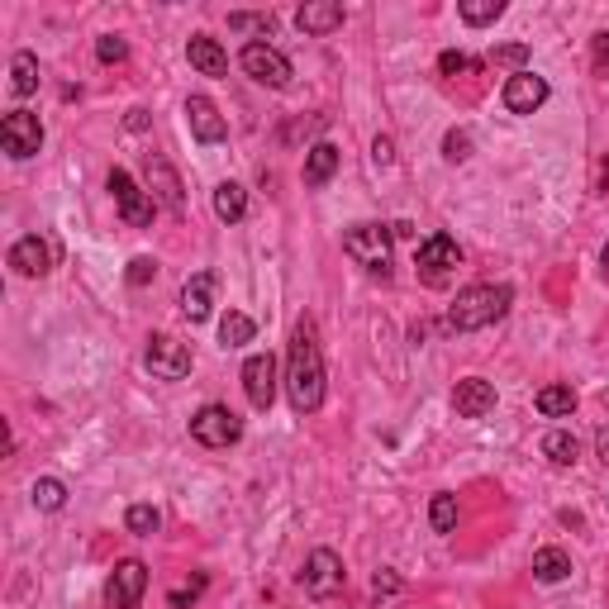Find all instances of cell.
<instances>
[{
	"mask_svg": "<svg viewBox=\"0 0 609 609\" xmlns=\"http://www.w3.org/2000/svg\"><path fill=\"white\" fill-rule=\"evenodd\" d=\"M286 391L300 414H315L324 405V353H319L315 324L300 319L291 334V353H286Z\"/></svg>",
	"mask_w": 609,
	"mask_h": 609,
	"instance_id": "cell-1",
	"label": "cell"
},
{
	"mask_svg": "<svg viewBox=\"0 0 609 609\" xmlns=\"http://www.w3.org/2000/svg\"><path fill=\"white\" fill-rule=\"evenodd\" d=\"M510 300H514L510 286H491V281L467 286V291H457V300L448 305L443 329H448V334H476V329H491L495 319H505Z\"/></svg>",
	"mask_w": 609,
	"mask_h": 609,
	"instance_id": "cell-2",
	"label": "cell"
},
{
	"mask_svg": "<svg viewBox=\"0 0 609 609\" xmlns=\"http://www.w3.org/2000/svg\"><path fill=\"white\" fill-rule=\"evenodd\" d=\"M391 224H357V229H348V238H343V253L353 257L362 272L372 276H386L391 272Z\"/></svg>",
	"mask_w": 609,
	"mask_h": 609,
	"instance_id": "cell-3",
	"label": "cell"
},
{
	"mask_svg": "<svg viewBox=\"0 0 609 609\" xmlns=\"http://www.w3.org/2000/svg\"><path fill=\"white\" fill-rule=\"evenodd\" d=\"M238 62H243V72H248L257 86H267V91H286L295 77L291 58H286L281 48H272V43H243Z\"/></svg>",
	"mask_w": 609,
	"mask_h": 609,
	"instance_id": "cell-4",
	"label": "cell"
},
{
	"mask_svg": "<svg viewBox=\"0 0 609 609\" xmlns=\"http://www.w3.org/2000/svg\"><path fill=\"white\" fill-rule=\"evenodd\" d=\"M191 438L200 448H229L243 438V419H238L229 405H200L191 414Z\"/></svg>",
	"mask_w": 609,
	"mask_h": 609,
	"instance_id": "cell-5",
	"label": "cell"
},
{
	"mask_svg": "<svg viewBox=\"0 0 609 609\" xmlns=\"http://www.w3.org/2000/svg\"><path fill=\"white\" fill-rule=\"evenodd\" d=\"M0 148H5L15 162L39 158V148H43L39 115H29V110H10V115L0 119Z\"/></svg>",
	"mask_w": 609,
	"mask_h": 609,
	"instance_id": "cell-6",
	"label": "cell"
},
{
	"mask_svg": "<svg viewBox=\"0 0 609 609\" xmlns=\"http://www.w3.org/2000/svg\"><path fill=\"white\" fill-rule=\"evenodd\" d=\"M143 362H148V372L158 376V381H181V376H191V348L172 334H153L148 338V348H143Z\"/></svg>",
	"mask_w": 609,
	"mask_h": 609,
	"instance_id": "cell-7",
	"label": "cell"
},
{
	"mask_svg": "<svg viewBox=\"0 0 609 609\" xmlns=\"http://www.w3.org/2000/svg\"><path fill=\"white\" fill-rule=\"evenodd\" d=\"M110 196H115V205H119V219L129 224V229H148L153 224V196L138 186L124 167H115L110 172Z\"/></svg>",
	"mask_w": 609,
	"mask_h": 609,
	"instance_id": "cell-8",
	"label": "cell"
},
{
	"mask_svg": "<svg viewBox=\"0 0 609 609\" xmlns=\"http://www.w3.org/2000/svg\"><path fill=\"white\" fill-rule=\"evenodd\" d=\"M300 586L305 595H315V600H329L343 590V562H338L334 548H315L305 557V571H300Z\"/></svg>",
	"mask_w": 609,
	"mask_h": 609,
	"instance_id": "cell-9",
	"label": "cell"
},
{
	"mask_svg": "<svg viewBox=\"0 0 609 609\" xmlns=\"http://www.w3.org/2000/svg\"><path fill=\"white\" fill-rule=\"evenodd\" d=\"M457 262H462V248H457V238H448V234H429L419 243V257H414V267H419V276H424L429 286H443Z\"/></svg>",
	"mask_w": 609,
	"mask_h": 609,
	"instance_id": "cell-10",
	"label": "cell"
},
{
	"mask_svg": "<svg viewBox=\"0 0 609 609\" xmlns=\"http://www.w3.org/2000/svg\"><path fill=\"white\" fill-rule=\"evenodd\" d=\"M143 177H148V196L162 200L172 215H181V210H186V186H181L177 167L162 158V153H148V158H143Z\"/></svg>",
	"mask_w": 609,
	"mask_h": 609,
	"instance_id": "cell-11",
	"label": "cell"
},
{
	"mask_svg": "<svg viewBox=\"0 0 609 609\" xmlns=\"http://www.w3.org/2000/svg\"><path fill=\"white\" fill-rule=\"evenodd\" d=\"M143 590H148V567H143L138 557H124V562H119V567L110 571L105 600H110V609H138Z\"/></svg>",
	"mask_w": 609,
	"mask_h": 609,
	"instance_id": "cell-12",
	"label": "cell"
},
{
	"mask_svg": "<svg viewBox=\"0 0 609 609\" xmlns=\"http://www.w3.org/2000/svg\"><path fill=\"white\" fill-rule=\"evenodd\" d=\"M548 81L538 77V72H529V67H524V72H514L510 81H505V110H510V115H533V110H543V105H548Z\"/></svg>",
	"mask_w": 609,
	"mask_h": 609,
	"instance_id": "cell-13",
	"label": "cell"
},
{
	"mask_svg": "<svg viewBox=\"0 0 609 609\" xmlns=\"http://www.w3.org/2000/svg\"><path fill=\"white\" fill-rule=\"evenodd\" d=\"M243 391L253 410H272L276 400V357L272 353H253L243 362Z\"/></svg>",
	"mask_w": 609,
	"mask_h": 609,
	"instance_id": "cell-14",
	"label": "cell"
},
{
	"mask_svg": "<svg viewBox=\"0 0 609 609\" xmlns=\"http://www.w3.org/2000/svg\"><path fill=\"white\" fill-rule=\"evenodd\" d=\"M186 124L200 143H224L229 138V119L219 115V105L210 96H191L186 100Z\"/></svg>",
	"mask_w": 609,
	"mask_h": 609,
	"instance_id": "cell-15",
	"label": "cell"
},
{
	"mask_svg": "<svg viewBox=\"0 0 609 609\" xmlns=\"http://www.w3.org/2000/svg\"><path fill=\"white\" fill-rule=\"evenodd\" d=\"M452 410L462 414V419H486L495 410V386L486 376H467V381H457V391H452Z\"/></svg>",
	"mask_w": 609,
	"mask_h": 609,
	"instance_id": "cell-16",
	"label": "cell"
},
{
	"mask_svg": "<svg viewBox=\"0 0 609 609\" xmlns=\"http://www.w3.org/2000/svg\"><path fill=\"white\" fill-rule=\"evenodd\" d=\"M10 267L20 276H48L53 272V248H48L39 234H24V238H15V248H10Z\"/></svg>",
	"mask_w": 609,
	"mask_h": 609,
	"instance_id": "cell-17",
	"label": "cell"
},
{
	"mask_svg": "<svg viewBox=\"0 0 609 609\" xmlns=\"http://www.w3.org/2000/svg\"><path fill=\"white\" fill-rule=\"evenodd\" d=\"M295 24H300V34L324 39V34L343 29V5H338V0H310V5H300V10H295Z\"/></svg>",
	"mask_w": 609,
	"mask_h": 609,
	"instance_id": "cell-18",
	"label": "cell"
},
{
	"mask_svg": "<svg viewBox=\"0 0 609 609\" xmlns=\"http://www.w3.org/2000/svg\"><path fill=\"white\" fill-rule=\"evenodd\" d=\"M210 310H215V276L196 272L181 286V315L191 319V324H200V319H210Z\"/></svg>",
	"mask_w": 609,
	"mask_h": 609,
	"instance_id": "cell-19",
	"label": "cell"
},
{
	"mask_svg": "<svg viewBox=\"0 0 609 609\" xmlns=\"http://www.w3.org/2000/svg\"><path fill=\"white\" fill-rule=\"evenodd\" d=\"M186 58H191V67L205 72V77H229V58H224V48H219L210 34H196V39L186 43Z\"/></svg>",
	"mask_w": 609,
	"mask_h": 609,
	"instance_id": "cell-20",
	"label": "cell"
},
{
	"mask_svg": "<svg viewBox=\"0 0 609 609\" xmlns=\"http://www.w3.org/2000/svg\"><path fill=\"white\" fill-rule=\"evenodd\" d=\"M533 576H538L543 586H557V581L571 576V557L562 548H538L533 552Z\"/></svg>",
	"mask_w": 609,
	"mask_h": 609,
	"instance_id": "cell-21",
	"label": "cell"
},
{
	"mask_svg": "<svg viewBox=\"0 0 609 609\" xmlns=\"http://www.w3.org/2000/svg\"><path fill=\"white\" fill-rule=\"evenodd\" d=\"M338 172V148L334 143H315L305 153V186H324Z\"/></svg>",
	"mask_w": 609,
	"mask_h": 609,
	"instance_id": "cell-22",
	"label": "cell"
},
{
	"mask_svg": "<svg viewBox=\"0 0 609 609\" xmlns=\"http://www.w3.org/2000/svg\"><path fill=\"white\" fill-rule=\"evenodd\" d=\"M215 215L224 224H238V219L248 215V191L238 186V181H219L215 186Z\"/></svg>",
	"mask_w": 609,
	"mask_h": 609,
	"instance_id": "cell-23",
	"label": "cell"
},
{
	"mask_svg": "<svg viewBox=\"0 0 609 609\" xmlns=\"http://www.w3.org/2000/svg\"><path fill=\"white\" fill-rule=\"evenodd\" d=\"M10 91L20 100L39 91V58L34 53H15V62H10Z\"/></svg>",
	"mask_w": 609,
	"mask_h": 609,
	"instance_id": "cell-24",
	"label": "cell"
},
{
	"mask_svg": "<svg viewBox=\"0 0 609 609\" xmlns=\"http://www.w3.org/2000/svg\"><path fill=\"white\" fill-rule=\"evenodd\" d=\"M257 338V324L243 310H229V315L219 319V343L224 348H243V343H253Z\"/></svg>",
	"mask_w": 609,
	"mask_h": 609,
	"instance_id": "cell-25",
	"label": "cell"
},
{
	"mask_svg": "<svg viewBox=\"0 0 609 609\" xmlns=\"http://www.w3.org/2000/svg\"><path fill=\"white\" fill-rule=\"evenodd\" d=\"M543 457L557 462V467H571V462L581 457V443H576L567 429H552V433H543Z\"/></svg>",
	"mask_w": 609,
	"mask_h": 609,
	"instance_id": "cell-26",
	"label": "cell"
},
{
	"mask_svg": "<svg viewBox=\"0 0 609 609\" xmlns=\"http://www.w3.org/2000/svg\"><path fill=\"white\" fill-rule=\"evenodd\" d=\"M533 405H538V414H548V419H562V414L576 410V391L571 386H543Z\"/></svg>",
	"mask_w": 609,
	"mask_h": 609,
	"instance_id": "cell-27",
	"label": "cell"
},
{
	"mask_svg": "<svg viewBox=\"0 0 609 609\" xmlns=\"http://www.w3.org/2000/svg\"><path fill=\"white\" fill-rule=\"evenodd\" d=\"M457 10H462V20H467V24L481 29V24H495L500 15H505V0H462Z\"/></svg>",
	"mask_w": 609,
	"mask_h": 609,
	"instance_id": "cell-28",
	"label": "cell"
},
{
	"mask_svg": "<svg viewBox=\"0 0 609 609\" xmlns=\"http://www.w3.org/2000/svg\"><path fill=\"white\" fill-rule=\"evenodd\" d=\"M34 505H39V510H62V505H67V486H62L58 476H39V481H34Z\"/></svg>",
	"mask_w": 609,
	"mask_h": 609,
	"instance_id": "cell-29",
	"label": "cell"
},
{
	"mask_svg": "<svg viewBox=\"0 0 609 609\" xmlns=\"http://www.w3.org/2000/svg\"><path fill=\"white\" fill-rule=\"evenodd\" d=\"M429 524H433V533H452V529H457V495H433Z\"/></svg>",
	"mask_w": 609,
	"mask_h": 609,
	"instance_id": "cell-30",
	"label": "cell"
},
{
	"mask_svg": "<svg viewBox=\"0 0 609 609\" xmlns=\"http://www.w3.org/2000/svg\"><path fill=\"white\" fill-rule=\"evenodd\" d=\"M124 524H129V533H138V538H153V533H158V524H162V514L153 510V505H129Z\"/></svg>",
	"mask_w": 609,
	"mask_h": 609,
	"instance_id": "cell-31",
	"label": "cell"
},
{
	"mask_svg": "<svg viewBox=\"0 0 609 609\" xmlns=\"http://www.w3.org/2000/svg\"><path fill=\"white\" fill-rule=\"evenodd\" d=\"M491 62H500V67H519V72H524V62H529V43H495Z\"/></svg>",
	"mask_w": 609,
	"mask_h": 609,
	"instance_id": "cell-32",
	"label": "cell"
},
{
	"mask_svg": "<svg viewBox=\"0 0 609 609\" xmlns=\"http://www.w3.org/2000/svg\"><path fill=\"white\" fill-rule=\"evenodd\" d=\"M476 67H481V62L467 58V53H452V48L438 58V72H443V77H467V72H476Z\"/></svg>",
	"mask_w": 609,
	"mask_h": 609,
	"instance_id": "cell-33",
	"label": "cell"
},
{
	"mask_svg": "<svg viewBox=\"0 0 609 609\" xmlns=\"http://www.w3.org/2000/svg\"><path fill=\"white\" fill-rule=\"evenodd\" d=\"M96 58L105 62V67H115V62L129 58V43L115 39V34H105V39H96Z\"/></svg>",
	"mask_w": 609,
	"mask_h": 609,
	"instance_id": "cell-34",
	"label": "cell"
},
{
	"mask_svg": "<svg viewBox=\"0 0 609 609\" xmlns=\"http://www.w3.org/2000/svg\"><path fill=\"white\" fill-rule=\"evenodd\" d=\"M443 158H448V162H467V158H472V138L462 134V129H448V138H443Z\"/></svg>",
	"mask_w": 609,
	"mask_h": 609,
	"instance_id": "cell-35",
	"label": "cell"
},
{
	"mask_svg": "<svg viewBox=\"0 0 609 609\" xmlns=\"http://www.w3.org/2000/svg\"><path fill=\"white\" fill-rule=\"evenodd\" d=\"M153 276H158V262H153V257H134V262H129V286H148Z\"/></svg>",
	"mask_w": 609,
	"mask_h": 609,
	"instance_id": "cell-36",
	"label": "cell"
},
{
	"mask_svg": "<svg viewBox=\"0 0 609 609\" xmlns=\"http://www.w3.org/2000/svg\"><path fill=\"white\" fill-rule=\"evenodd\" d=\"M229 29H262V34H272L276 20L272 15H229Z\"/></svg>",
	"mask_w": 609,
	"mask_h": 609,
	"instance_id": "cell-37",
	"label": "cell"
},
{
	"mask_svg": "<svg viewBox=\"0 0 609 609\" xmlns=\"http://www.w3.org/2000/svg\"><path fill=\"white\" fill-rule=\"evenodd\" d=\"M372 162H376V167H391V162H395V143H391V138H376V143H372Z\"/></svg>",
	"mask_w": 609,
	"mask_h": 609,
	"instance_id": "cell-38",
	"label": "cell"
},
{
	"mask_svg": "<svg viewBox=\"0 0 609 609\" xmlns=\"http://www.w3.org/2000/svg\"><path fill=\"white\" fill-rule=\"evenodd\" d=\"M200 590H205V581H200V576L191 581V590H172V609H186V605H191V600L200 595Z\"/></svg>",
	"mask_w": 609,
	"mask_h": 609,
	"instance_id": "cell-39",
	"label": "cell"
},
{
	"mask_svg": "<svg viewBox=\"0 0 609 609\" xmlns=\"http://www.w3.org/2000/svg\"><path fill=\"white\" fill-rule=\"evenodd\" d=\"M595 72H609V29L595 34Z\"/></svg>",
	"mask_w": 609,
	"mask_h": 609,
	"instance_id": "cell-40",
	"label": "cell"
},
{
	"mask_svg": "<svg viewBox=\"0 0 609 609\" xmlns=\"http://www.w3.org/2000/svg\"><path fill=\"white\" fill-rule=\"evenodd\" d=\"M372 590L381 595V590H400V581H395L391 571H376V581H372Z\"/></svg>",
	"mask_w": 609,
	"mask_h": 609,
	"instance_id": "cell-41",
	"label": "cell"
},
{
	"mask_svg": "<svg viewBox=\"0 0 609 609\" xmlns=\"http://www.w3.org/2000/svg\"><path fill=\"white\" fill-rule=\"evenodd\" d=\"M595 452H600V462L609 467V429H600L595 433Z\"/></svg>",
	"mask_w": 609,
	"mask_h": 609,
	"instance_id": "cell-42",
	"label": "cell"
},
{
	"mask_svg": "<svg viewBox=\"0 0 609 609\" xmlns=\"http://www.w3.org/2000/svg\"><path fill=\"white\" fill-rule=\"evenodd\" d=\"M124 124H129V129H148V110H129V119H124Z\"/></svg>",
	"mask_w": 609,
	"mask_h": 609,
	"instance_id": "cell-43",
	"label": "cell"
},
{
	"mask_svg": "<svg viewBox=\"0 0 609 609\" xmlns=\"http://www.w3.org/2000/svg\"><path fill=\"white\" fill-rule=\"evenodd\" d=\"M600 276L609 281V243H605V253H600Z\"/></svg>",
	"mask_w": 609,
	"mask_h": 609,
	"instance_id": "cell-44",
	"label": "cell"
},
{
	"mask_svg": "<svg viewBox=\"0 0 609 609\" xmlns=\"http://www.w3.org/2000/svg\"><path fill=\"white\" fill-rule=\"evenodd\" d=\"M600 405H605V414H609V391H605V395H600Z\"/></svg>",
	"mask_w": 609,
	"mask_h": 609,
	"instance_id": "cell-45",
	"label": "cell"
}]
</instances>
